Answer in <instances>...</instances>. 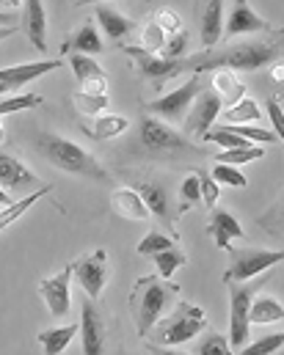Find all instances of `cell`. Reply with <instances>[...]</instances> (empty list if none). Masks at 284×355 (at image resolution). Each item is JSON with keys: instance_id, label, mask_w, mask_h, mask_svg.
<instances>
[{"instance_id": "6da1fadb", "label": "cell", "mask_w": 284, "mask_h": 355, "mask_svg": "<svg viewBox=\"0 0 284 355\" xmlns=\"http://www.w3.org/2000/svg\"><path fill=\"white\" fill-rule=\"evenodd\" d=\"M279 58V47L271 42H237L224 47L221 53L204 50L201 55L185 58V72H210V69H229V72H254L268 67L271 61Z\"/></svg>"}, {"instance_id": "7a4b0ae2", "label": "cell", "mask_w": 284, "mask_h": 355, "mask_svg": "<svg viewBox=\"0 0 284 355\" xmlns=\"http://www.w3.org/2000/svg\"><path fill=\"white\" fill-rule=\"evenodd\" d=\"M177 289L180 286L169 284L160 275H147L135 281L133 295H130V309H133V320L141 336H147L155 328V322L166 317V311L174 306Z\"/></svg>"}, {"instance_id": "3957f363", "label": "cell", "mask_w": 284, "mask_h": 355, "mask_svg": "<svg viewBox=\"0 0 284 355\" xmlns=\"http://www.w3.org/2000/svg\"><path fill=\"white\" fill-rule=\"evenodd\" d=\"M207 328V314L196 303H177V309L155 322V328L147 334L155 347H177L190 342L196 334Z\"/></svg>"}, {"instance_id": "277c9868", "label": "cell", "mask_w": 284, "mask_h": 355, "mask_svg": "<svg viewBox=\"0 0 284 355\" xmlns=\"http://www.w3.org/2000/svg\"><path fill=\"white\" fill-rule=\"evenodd\" d=\"M39 149L42 155L61 171H69V174H83V177L102 179L105 171L99 168L92 152H86L83 146H78L75 141L69 138H61V135H42L39 138Z\"/></svg>"}, {"instance_id": "5b68a950", "label": "cell", "mask_w": 284, "mask_h": 355, "mask_svg": "<svg viewBox=\"0 0 284 355\" xmlns=\"http://www.w3.org/2000/svg\"><path fill=\"white\" fill-rule=\"evenodd\" d=\"M229 347L240 350L249 345L251 336V322H249V306L254 300V286L251 284H229Z\"/></svg>"}, {"instance_id": "8992f818", "label": "cell", "mask_w": 284, "mask_h": 355, "mask_svg": "<svg viewBox=\"0 0 284 355\" xmlns=\"http://www.w3.org/2000/svg\"><path fill=\"white\" fill-rule=\"evenodd\" d=\"M196 94H199V75L188 78L183 86H177L174 91L163 94L160 99L147 102V110L149 113H158L160 121H166V124H180V121H185V113L190 110Z\"/></svg>"}, {"instance_id": "52a82bcc", "label": "cell", "mask_w": 284, "mask_h": 355, "mask_svg": "<svg viewBox=\"0 0 284 355\" xmlns=\"http://www.w3.org/2000/svg\"><path fill=\"white\" fill-rule=\"evenodd\" d=\"M284 259L282 251H237L232 257V265L224 272L226 284H243L251 281L254 275H262L265 270L276 267Z\"/></svg>"}, {"instance_id": "ba28073f", "label": "cell", "mask_w": 284, "mask_h": 355, "mask_svg": "<svg viewBox=\"0 0 284 355\" xmlns=\"http://www.w3.org/2000/svg\"><path fill=\"white\" fill-rule=\"evenodd\" d=\"M133 61H135V69L144 75V78H152V80H169V78H177L185 72V61L177 58V61H169L158 53H147L141 47H122Z\"/></svg>"}, {"instance_id": "9c48e42d", "label": "cell", "mask_w": 284, "mask_h": 355, "mask_svg": "<svg viewBox=\"0 0 284 355\" xmlns=\"http://www.w3.org/2000/svg\"><path fill=\"white\" fill-rule=\"evenodd\" d=\"M72 272L78 275V281L86 289L89 300H99V295L105 289V281H108V254L94 251V254L72 262Z\"/></svg>"}, {"instance_id": "30bf717a", "label": "cell", "mask_w": 284, "mask_h": 355, "mask_svg": "<svg viewBox=\"0 0 284 355\" xmlns=\"http://www.w3.org/2000/svg\"><path fill=\"white\" fill-rule=\"evenodd\" d=\"M141 144L149 152H177V149L188 146V141L172 124H166L160 119H152V116L141 121Z\"/></svg>"}, {"instance_id": "8fae6325", "label": "cell", "mask_w": 284, "mask_h": 355, "mask_svg": "<svg viewBox=\"0 0 284 355\" xmlns=\"http://www.w3.org/2000/svg\"><path fill=\"white\" fill-rule=\"evenodd\" d=\"M72 265H67L61 272L50 275V278H42L39 281V292L50 309L53 317H64L72 306V292H69V281H72Z\"/></svg>"}, {"instance_id": "7c38bea8", "label": "cell", "mask_w": 284, "mask_h": 355, "mask_svg": "<svg viewBox=\"0 0 284 355\" xmlns=\"http://www.w3.org/2000/svg\"><path fill=\"white\" fill-rule=\"evenodd\" d=\"M221 110H224V102H221L218 94H212V91L196 94V99H193V105L188 110V119H185V130L201 138L212 127V121L218 119Z\"/></svg>"}, {"instance_id": "4fadbf2b", "label": "cell", "mask_w": 284, "mask_h": 355, "mask_svg": "<svg viewBox=\"0 0 284 355\" xmlns=\"http://www.w3.org/2000/svg\"><path fill=\"white\" fill-rule=\"evenodd\" d=\"M0 187L6 193H28L39 187V177L17 157L0 155Z\"/></svg>"}, {"instance_id": "5bb4252c", "label": "cell", "mask_w": 284, "mask_h": 355, "mask_svg": "<svg viewBox=\"0 0 284 355\" xmlns=\"http://www.w3.org/2000/svg\"><path fill=\"white\" fill-rule=\"evenodd\" d=\"M81 345L83 355H102L105 353V322L99 317L92 300H83V314H81Z\"/></svg>"}, {"instance_id": "9a60e30c", "label": "cell", "mask_w": 284, "mask_h": 355, "mask_svg": "<svg viewBox=\"0 0 284 355\" xmlns=\"http://www.w3.org/2000/svg\"><path fill=\"white\" fill-rule=\"evenodd\" d=\"M268 28L271 25L260 14H254V8L249 6V0H235L232 14H229V19L224 25V33L229 39H235V36H246V33H262Z\"/></svg>"}, {"instance_id": "2e32d148", "label": "cell", "mask_w": 284, "mask_h": 355, "mask_svg": "<svg viewBox=\"0 0 284 355\" xmlns=\"http://www.w3.org/2000/svg\"><path fill=\"white\" fill-rule=\"evenodd\" d=\"M110 207L119 218L124 220H133V223H144L149 218V209L144 204V198L138 196L135 187H119L110 193Z\"/></svg>"}, {"instance_id": "e0dca14e", "label": "cell", "mask_w": 284, "mask_h": 355, "mask_svg": "<svg viewBox=\"0 0 284 355\" xmlns=\"http://www.w3.org/2000/svg\"><path fill=\"white\" fill-rule=\"evenodd\" d=\"M135 190H138V196L144 198L149 215L158 218L160 223H169V226H172V198H169L166 184H158V182H138Z\"/></svg>"}, {"instance_id": "ac0fdd59", "label": "cell", "mask_w": 284, "mask_h": 355, "mask_svg": "<svg viewBox=\"0 0 284 355\" xmlns=\"http://www.w3.org/2000/svg\"><path fill=\"white\" fill-rule=\"evenodd\" d=\"M61 61H36V64H19V67H8V69H0V83L6 89H22L28 86L31 80L58 69Z\"/></svg>"}, {"instance_id": "d6986e66", "label": "cell", "mask_w": 284, "mask_h": 355, "mask_svg": "<svg viewBox=\"0 0 284 355\" xmlns=\"http://www.w3.org/2000/svg\"><path fill=\"white\" fill-rule=\"evenodd\" d=\"M207 232H210V237L215 240V245H218L221 251H229V243H232V240L246 237L240 220H237L232 212H224V209H215V212H212Z\"/></svg>"}, {"instance_id": "ffe728a7", "label": "cell", "mask_w": 284, "mask_h": 355, "mask_svg": "<svg viewBox=\"0 0 284 355\" xmlns=\"http://www.w3.org/2000/svg\"><path fill=\"white\" fill-rule=\"evenodd\" d=\"M25 3V33L31 39V44L44 53L47 50V14H44V3L42 0H22Z\"/></svg>"}, {"instance_id": "44dd1931", "label": "cell", "mask_w": 284, "mask_h": 355, "mask_svg": "<svg viewBox=\"0 0 284 355\" xmlns=\"http://www.w3.org/2000/svg\"><path fill=\"white\" fill-rule=\"evenodd\" d=\"M224 36V6L221 0H207L204 17H201V47L212 50Z\"/></svg>"}, {"instance_id": "7402d4cb", "label": "cell", "mask_w": 284, "mask_h": 355, "mask_svg": "<svg viewBox=\"0 0 284 355\" xmlns=\"http://www.w3.org/2000/svg\"><path fill=\"white\" fill-rule=\"evenodd\" d=\"M78 334V322H69V325H56V328H47L39 334V345L44 355H61L75 339Z\"/></svg>"}, {"instance_id": "603a6c76", "label": "cell", "mask_w": 284, "mask_h": 355, "mask_svg": "<svg viewBox=\"0 0 284 355\" xmlns=\"http://www.w3.org/2000/svg\"><path fill=\"white\" fill-rule=\"evenodd\" d=\"M94 17H97V22H99V28H102V33H105L110 42L124 39V36L135 28V22H133V19H127V17H122L119 11L105 8V6H99V8H97Z\"/></svg>"}, {"instance_id": "cb8c5ba5", "label": "cell", "mask_w": 284, "mask_h": 355, "mask_svg": "<svg viewBox=\"0 0 284 355\" xmlns=\"http://www.w3.org/2000/svg\"><path fill=\"white\" fill-rule=\"evenodd\" d=\"M260 116L262 113H260V107H257V102L251 96H240L235 105H229V107H224L218 113L221 124H232V127L235 124H254Z\"/></svg>"}, {"instance_id": "d4e9b609", "label": "cell", "mask_w": 284, "mask_h": 355, "mask_svg": "<svg viewBox=\"0 0 284 355\" xmlns=\"http://www.w3.org/2000/svg\"><path fill=\"white\" fill-rule=\"evenodd\" d=\"M212 94H218L221 102H224V107H229V105H235L240 96H246V86L237 80L235 72L218 69V72L212 75Z\"/></svg>"}, {"instance_id": "484cf974", "label": "cell", "mask_w": 284, "mask_h": 355, "mask_svg": "<svg viewBox=\"0 0 284 355\" xmlns=\"http://www.w3.org/2000/svg\"><path fill=\"white\" fill-rule=\"evenodd\" d=\"M284 306L276 297H257L249 306V322L251 325H268V322H282Z\"/></svg>"}, {"instance_id": "4316f807", "label": "cell", "mask_w": 284, "mask_h": 355, "mask_svg": "<svg viewBox=\"0 0 284 355\" xmlns=\"http://www.w3.org/2000/svg\"><path fill=\"white\" fill-rule=\"evenodd\" d=\"M67 50H72V53H83V55H92V58L105 50L102 39H99V31L94 28V22H92V19L81 25V31L72 36V42L67 44Z\"/></svg>"}, {"instance_id": "83f0119b", "label": "cell", "mask_w": 284, "mask_h": 355, "mask_svg": "<svg viewBox=\"0 0 284 355\" xmlns=\"http://www.w3.org/2000/svg\"><path fill=\"white\" fill-rule=\"evenodd\" d=\"M50 193V184H44V187H36L31 196H25V198H19V201H14V204H8V207H3V212H0V232L6 229V226H11L17 218H22L39 198H44Z\"/></svg>"}, {"instance_id": "f1b7e54d", "label": "cell", "mask_w": 284, "mask_h": 355, "mask_svg": "<svg viewBox=\"0 0 284 355\" xmlns=\"http://www.w3.org/2000/svg\"><path fill=\"white\" fill-rule=\"evenodd\" d=\"M69 67H72V72H75V78H78V83H81V86H83V83H89V80L108 78L94 58H92V55H83V53H72V55H69Z\"/></svg>"}, {"instance_id": "f546056e", "label": "cell", "mask_w": 284, "mask_h": 355, "mask_svg": "<svg viewBox=\"0 0 284 355\" xmlns=\"http://www.w3.org/2000/svg\"><path fill=\"white\" fill-rule=\"evenodd\" d=\"M127 127H130V119H124V116H113V113L97 116L94 138H99V141H110V138H119V135H122Z\"/></svg>"}, {"instance_id": "4dcf8cb0", "label": "cell", "mask_w": 284, "mask_h": 355, "mask_svg": "<svg viewBox=\"0 0 284 355\" xmlns=\"http://www.w3.org/2000/svg\"><path fill=\"white\" fill-rule=\"evenodd\" d=\"M265 157V152L260 146H243V149H224L215 155V163H224V166H243V163H254Z\"/></svg>"}, {"instance_id": "1f68e13d", "label": "cell", "mask_w": 284, "mask_h": 355, "mask_svg": "<svg viewBox=\"0 0 284 355\" xmlns=\"http://www.w3.org/2000/svg\"><path fill=\"white\" fill-rule=\"evenodd\" d=\"M152 259H155V267H158V275H160V278H166V281H169L180 267L188 262V257H185L183 251H177V248L160 251V254H155Z\"/></svg>"}, {"instance_id": "d6a6232c", "label": "cell", "mask_w": 284, "mask_h": 355, "mask_svg": "<svg viewBox=\"0 0 284 355\" xmlns=\"http://www.w3.org/2000/svg\"><path fill=\"white\" fill-rule=\"evenodd\" d=\"M72 102H75L78 113H83V116H99V113L108 107V94H86V91H78V94L72 96Z\"/></svg>"}, {"instance_id": "836d02e7", "label": "cell", "mask_w": 284, "mask_h": 355, "mask_svg": "<svg viewBox=\"0 0 284 355\" xmlns=\"http://www.w3.org/2000/svg\"><path fill=\"white\" fill-rule=\"evenodd\" d=\"M166 47V33H163V28L152 19V22H147L144 28H141V50H147V53H158L160 55V50Z\"/></svg>"}, {"instance_id": "e575fe53", "label": "cell", "mask_w": 284, "mask_h": 355, "mask_svg": "<svg viewBox=\"0 0 284 355\" xmlns=\"http://www.w3.org/2000/svg\"><path fill=\"white\" fill-rule=\"evenodd\" d=\"M169 248H174V240L172 237H166V234H160V232H149L141 243H138V254L141 257H155V254H160V251H169Z\"/></svg>"}, {"instance_id": "d590c367", "label": "cell", "mask_w": 284, "mask_h": 355, "mask_svg": "<svg viewBox=\"0 0 284 355\" xmlns=\"http://www.w3.org/2000/svg\"><path fill=\"white\" fill-rule=\"evenodd\" d=\"M282 345H284L282 334H271V336L257 339L254 345L240 347V350H237V355H274L276 350H282Z\"/></svg>"}, {"instance_id": "8d00e7d4", "label": "cell", "mask_w": 284, "mask_h": 355, "mask_svg": "<svg viewBox=\"0 0 284 355\" xmlns=\"http://www.w3.org/2000/svg\"><path fill=\"white\" fill-rule=\"evenodd\" d=\"M226 127H232V124H226ZM232 132H235V135H240V138H243V141H249V144H274V141H279L274 132L260 130V127H254V124H235V127H232Z\"/></svg>"}, {"instance_id": "74e56055", "label": "cell", "mask_w": 284, "mask_h": 355, "mask_svg": "<svg viewBox=\"0 0 284 355\" xmlns=\"http://www.w3.org/2000/svg\"><path fill=\"white\" fill-rule=\"evenodd\" d=\"M210 177L215 179V184H229V187H246L249 184V179L237 171V166H224V163H215Z\"/></svg>"}, {"instance_id": "f35d334b", "label": "cell", "mask_w": 284, "mask_h": 355, "mask_svg": "<svg viewBox=\"0 0 284 355\" xmlns=\"http://www.w3.org/2000/svg\"><path fill=\"white\" fill-rule=\"evenodd\" d=\"M42 105V96L39 94H19V96H8L0 102V116L6 113H17V110H28V107H36Z\"/></svg>"}, {"instance_id": "ab89813d", "label": "cell", "mask_w": 284, "mask_h": 355, "mask_svg": "<svg viewBox=\"0 0 284 355\" xmlns=\"http://www.w3.org/2000/svg\"><path fill=\"white\" fill-rule=\"evenodd\" d=\"M185 50H188V33H185V31H180V33L166 36V47L160 50V55H163V58H169V61H177Z\"/></svg>"}, {"instance_id": "60d3db41", "label": "cell", "mask_w": 284, "mask_h": 355, "mask_svg": "<svg viewBox=\"0 0 284 355\" xmlns=\"http://www.w3.org/2000/svg\"><path fill=\"white\" fill-rule=\"evenodd\" d=\"M199 355H235V353H232L226 336H221V334H210V336L199 345Z\"/></svg>"}, {"instance_id": "b9f144b4", "label": "cell", "mask_w": 284, "mask_h": 355, "mask_svg": "<svg viewBox=\"0 0 284 355\" xmlns=\"http://www.w3.org/2000/svg\"><path fill=\"white\" fill-rule=\"evenodd\" d=\"M155 22L163 28V33H166V36H172V33H180V31H183V19H180V14H177L174 8H160V11L155 14Z\"/></svg>"}, {"instance_id": "7bdbcfd3", "label": "cell", "mask_w": 284, "mask_h": 355, "mask_svg": "<svg viewBox=\"0 0 284 355\" xmlns=\"http://www.w3.org/2000/svg\"><path fill=\"white\" fill-rule=\"evenodd\" d=\"M180 198H183V209H190V204L201 201V193H199V174H188V177L183 179Z\"/></svg>"}, {"instance_id": "ee69618b", "label": "cell", "mask_w": 284, "mask_h": 355, "mask_svg": "<svg viewBox=\"0 0 284 355\" xmlns=\"http://www.w3.org/2000/svg\"><path fill=\"white\" fill-rule=\"evenodd\" d=\"M199 193H201V201H204L207 207H215V204H218V184H215L212 177L199 174Z\"/></svg>"}, {"instance_id": "f6af8a7d", "label": "cell", "mask_w": 284, "mask_h": 355, "mask_svg": "<svg viewBox=\"0 0 284 355\" xmlns=\"http://www.w3.org/2000/svg\"><path fill=\"white\" fill-rule=\"evenodd\" d=\"M268 116H271V121H274V127H276V138L282 141L284 119H282V102H279V99H268Z\"/></svg>"}, {"instance_id": "bcb514c9", "label": "cell", "mask_w": 284, "mask_h": 355, "mask_svg": "<svg viewBox=\"0 0 284 355\" xmlns=\"http://www.w3.org/2000/svg\"><path fill=\"white\" fill-rule=\"evenodd\" d=\"M149 355H188V353H180V350H172V347H149Z\"/></svg>"}, {"instance_id": "7dc6e473", "label": "cell", "mask_w": 284, "mask_h": 355, "mask_svg": "<svg viewBox=\"0 0 284 355\" xmlns=\"http://www.w3.org/2000/svg\"><path fill=\"white\" fill-rule=\"evenodd\" d=\"M17 31H19L17 25H3V28H0V42H3V39H8V36H14Z\"/></svg>"}, {"instance_id": "c3c4849f", "label": "cell", "mask_w": 284, "mask_h": 355, "mask_svg": "<svg viewBox=\"0 0 284 355\" xmlns=\"http://www.w3.org/2000/svg\"><path fill=\"white\" fill-rule=\"evenodd\" d=\"M0 25H14V11H0Z\"/></svg>"}, {"instance_id": "681fc988", "label": "cell", "mask_w": 284, "mask_h": 355, "mask_svg": "<svg viewBox=\"0 0 284 355\" xmlns=\"http://www.w3.org/2000/svg\"><path fill=\"white\" fill-rule=\"evenodd\" d=\"M8 204H14V201H11V193H6V190L0 187V207H8Z\"/></svg>"}, {"instance_id": "f907efd6", "label": "cell", "mask_w": 284, "mask_h": 355, "mask_svg": "<svg viewBox=\"0 0 284 355\" xmlns=\"http://www.w3.org/2000/svg\"><path fill=\"white\" fill-rule=\"evenodd\" d=\"M271 75H274V80H282V64H276V67H274V72H271Z\"/></svg>"}, {"instance_id": "816d5d0a", "label": "cell", "mask_w": 284, "mask_h": 355, "mask_svg": "<svg viewBox=\"0 0 284 355\" xmlns=\"http://www.w3.org/2000/svg\"><path fill=\"white\" fill-rule=\"evenodd\" d=\"M0 3H3V6H11V8H14V6L19 3V0H0Z\"/></svg>"}, {"instance_id": "f5cc1de1", "label": "cell", "mask_w": 284, "mask_h": 355, "mask_svg": "<svg viewBox=\"0 0 284 355\" xmlns=\"http://www.w3.org/2000/svg\"><path fill=\"white\" fill-rule=\"evenodd\" d=\"M83 3H99V0H78V6H83Z\"/></svg>"}, {"instance_id": "db71d44e", "label": "cell", "mask_w": 284, "mask_h": 355, "mask_svg": "<svg viewBox=\"0 0 284 355\" xmlns=\"http://www.w3.org/2000/svg\"><path fill=\"white\" fill-rule=\"evenodd\" d=\"M3 141H6V135H3V124H0V144H3Z\"/></svg>"}, {"instance_id": "11a10c76", "label": "cell", "mask_w": 284, "mask_h": 355, "mask_svg": "<svg viewBox=\"0 0 284 355\" xmlns=\"http://www.w3.org/2000/svg\"><path fill=\"white\" fill-rule=\"evenodd\" d=\"M3 91H8V89H6V86H3V83H0V94H3Z\"/></svg>"}]
</instances>
